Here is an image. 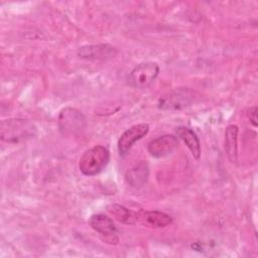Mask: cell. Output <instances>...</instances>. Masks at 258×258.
I'll return each mask as SVG.
<instances>
[{
  "label": "cell",
  "mask_w": 258,
  "mask_h": 258,
  "mask_svg": "<svg viewBox=\"0 0 258 258\" xmlns=\"http://www.w3.org/2000/svg\"><path fill=\"white\" fill-rule=\"evenodd\" d=\"M36 133V127L27 119L11 118L1 121L0 136L7 143H18L32 138Z\"/></svg>",
  "instance_id": "6da1fadb"
},
{
  "label": "cell",
  "mask_w": 258,
  "mask_h": 258,
  "mask_svg": "<svg viewBox=\"0 0 258 258\" xmlns=\"http://www.w3.org/2000/svg\"><path fill=\"white\" fill-rule=\"evenodd\" d=\"M110 152L103 145H96L84 152L80 161V171L87 176L99 174L109 163Z\"/></svg>",
  "instance_id": "7a4b0ae2"
},
{
  "label": "cell",
  "mask_w": 258,
  "mask_h": 258,
  "mask_svg": "<svg viewBox=\"0 0 258 258\" xmlns=\"http://www.w3.org/2000/svg\"><path fill=\"white\" fill-rule=\"evenodd\" d=\"M199 94L189 88H177L162 96L158 100V108L161 110H181L195 103Z\"/></svg>",
  "instance_id": "3957f363"
},
{
  "label": "cell",
  "mask_w": 258,
  "mask_h": 258,
  "mask_svg": "<svg viewBox=\"0 0 258 258\" xmlns=\"http://www.w3.org/2000/svg\"><path fill=\"white\" fill-rule=\"evenodd\" d=\"M159 67L156 62L145 61L137 64L128 75L127 83L134 89H146L157 78Z\"/></svg>",
  "instance_id": "277c9868"
},
{
  "label": "cell",
  "mask_w": 258,
  "mask_h": 258,
  "mask_svg": "<svg viewBox=\"0 0 258 258\" xmlns=\"http://www.w3.org/2000/svg\"><path fill=\"white\" fill-rule=\"evenodd\" d=\"M87 120L84 114L76 108H64L58 116V129L62 135H76L84 131Z\"/></svg>",
  "instance_id": "5b68a950"
},
{
  "label": "cell",
  "mask_w": 258,
  "mask_h": 258,
  "mask_svg": "<svg viewBox=\"0 0 258 258\" xmlns=\"http://www.w3.org/2000/svg\"><path fill=\"white\" fill-rule=\"evenodd\" d=\"M149 131V125L146 123H139V124H135L131 127H129L127 130H125L117 143L118 146V151L120 153V155L124 156L126 155L129 150L132 148L133 144L142 139Z\"/></svg>",
  "instance_id": "8992f818"
},
{
  "label": "cell",
  "mask_w": 258,
  "mask_h": 258,
  "mask_svg": "<svg viewBox=\"0 0 258 258\" xmlns=\"http://www.w3.org/2000/svg\"><path fill=\"white\" fill-rule=\"evenodd\" d=\"M178 146V138L171 134L161 135L148 144V152L153 157H164L171 154Z\"/></svg>",
  "instance_id": "52a82bcc"
},
{
  "label": "cell",
  "mask_w": 258,
  "mask_h": 258,
  "mask_svg": "<svg viewBox=\"0 0 258 258\" xmlns=\"http://www.w3.org/2000/svg\"><path fill=\"white\" fill-rule=\"evenodd\" d=\"M118 53L116 47L110 44H90L80 47L77 54L86 59H109Z\"/></svg>",
  "instance_id": "ba28073f"
},
{
  "label": "cell",
  "mask_w": 258,
  "mask_h": 258,
  "mask_svg": "<svg viewBox=\"0 0 258 258\" xmlns=\"http://www.w3.org/2000/svg\"><path fill=\"white\" fill-rule=\"evenodd\" d=\"M137 222L151 228H163L172 223V218L160 211H140L137 213Z\"/></svg>",
  "instance_id": "9c48e42d"
},
{
  "label": "cell",
  "mask_w": 258,
  "mask_h": 258,
  "mask_svg": "<svg viewBox=\"0 0 258 258\" xmlns=\"http://www.w3.org/2000/svg\"><path fill=\"white\" fill-rule=\"evenodd\" d=\"M89 224L91 228L97 233L107 237V239H118L116 237V226L111 218L104 214H95L91 216L89 220Z\"/></svg>",
  "instance_id": "30bf717a"
},
{
  "label": "cell",
  "mask_w": 258,
  "mask_h": 258,
  "mask_svg": "<svg viewBox=\"0 0 258 258\" xmlns=\"http://www.w3.org/2000/svg\"><path fill=\"white\" fill-rule=\"evenodd\" d=\"M149 175V167L147 162L141 160L133 164L130 168L127 169L125 173V179L128 184L132 187L139 188L147 181Z\"/></svg>",
  "instance_id": "8fae6325"
},
{
  "label": "cell",
  "mask_w": 258,
  "mask_h": 258,
  "mask_svg": "<svg viewBox=\"0 0 258 258\" xmlns=\"http://www.w3.org/2000/svg\"><path fill=\"white\" fill-rule=\"evenodd\" d=\"M238 133L237 125H229L225 131V151L228 159L232 163H236L238 159Z\"/></svg>",
  "instance_id": "7c38bea8"
},
{
  "label": "cell",
  "mask_w": 258,
  "mask_h": 258,
  "mask_svg": "<svg viewBox=\"0 0 258 258\" xmlns=\"http://www.w3.org/2000/svg\"><path fill=\"white\" fill-rule=\"evenodd\" d=\"M175 132L177 138H180L185 143L187 148L190 150L192 156L196 159H199L201 156V143L197 134L191 129L183 126L176 128Z\"/></svg>",
  "instance_id": "4fadbf2b"
},
{
  "label": "cell",
  "mask_w": 258,
  "mask_h": 258,
  "mask_svg": "<svg viewBox=\"0 0 258 258\" xmlns=\"http://www.w3.org/2000/svg\"><path fill=\"white\" fill-rule=\"evenodd\" d=\"M109 212L121 223L132 225L137 223V213L132 212L131 210L120 206V205H113L109 208Z\"/></svg>",
  "instance_id": "5bb4252c"
},
{
  "label": "cell",
  "mask_w": 258,
  "mask_h": 258,
  "mask_svg": "<svg viewBox=\"0 0 258 258\" xmlns=\"http://www.w3.org/2000/svg\"><path fill=\"white\" fill-rule=\"evenodd\" d=\"M249 118L251 123L253 124L254 127L257 126V108L256 107H252L249 110Z\"/></svg>",
  "instance_id": "9a60e30c"
}]
</instances>
